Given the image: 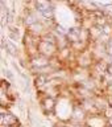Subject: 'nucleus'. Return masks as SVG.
Segmentation results:
<instances>
[{"label": "nucleus", "mask_w": 112, "mask_h": 127, "mask_svg": "<svg viewBox=\"0 0 112 127\" xmlns=\"http://www.w3.org/2000/svg\"><path fill=\"white\" fill-rule=\"evenodd\" d=\"M107 71H108V74H112V62L107 65Z\"/></svg>", "instance_id": "obj_2"}, {"label": "nucleus", "mask_w": 112, "mask_h": 127, "mask_svg": "<svg viewBox=\"0 0 112 127\" xmlns=\"http://www.w3.org/2000/svg\"><path fill=\"white\" fill-rule=\"evenodd\" d=\"M5 49L7 52L9 53L11 56H17V48H16V45L13 42H11V41H7L5 44Z\"/></svg>", "instance_id": "obj_1"}]
</instances>
